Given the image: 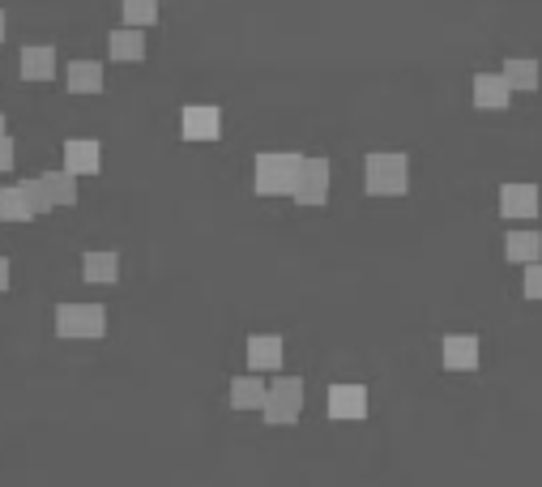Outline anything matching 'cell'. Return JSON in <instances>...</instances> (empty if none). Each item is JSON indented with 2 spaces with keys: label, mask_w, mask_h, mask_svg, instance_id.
<instances>
[{
  "label": "cell",
  "mask_w": 542,
  "mask_h": 487,
  "mask_svg": "<svg viewBox=\"0 0 542 487\" xmlns=\"http://www.w3.org/2000/svg\"><path fill=\"white\" fill-rule=\"evenodd\" d=\"M299 171H304V154L291 150H265L252 163V184H257L261 197H295Z\"/></svg>",
  "instance_id": "1"
},
{
  "label": "cell",
  "mask_w": 542,
  "mask_h": 487,
  "mask_svg": "<svg viewBox=\"0 0 542 487\" xmlns=\"http://www.w3.org/2000/svg\"><path fill=\"white\" fill-rule=\"evenodd\" d=\"M363 188L372 197H402L410 188V159L397 150H380L363 159Z\"/></svg>",
  "instance_id": "2"
},
{
  "label": "cell",
  "mask_w": 542,
  "mask_h": 487,
  "mask_svg": "<svg viewBox=\"0 0 542 487\" xmlns=\"http://www.w3.org/2000/svg\"><path fill=\"white\" fill-rule=\"evenodd\" d=\"M56 338L69 342H99L107 334V308L103 304H56Z\"/></svg>",
  "instance_id": "3"
},
{
  "label": "cell",
  "mask_w": 542,
  "mask_h": 487,
  "mask_svg": "<svg viewBox=\"0 0 542 487\" xmlns=\"http://www.w3.org/2000/svg\"><path fill=\"white\" fill-rule=\"evenodd\" d=\"M261 415H265V423H274V428L295 423L299 415H304V381H299V376H282V381H274Z\"/></svg>",
  "instance_id": "4"
},
{
  "label": "cell",
  "mask_w": 542,
  "mask_h": 487,
  "mask_svg": "<svg viewBox=\"0 0 542 487\" xmlns=\"http://www.w3.org/2000/svg\"><path fill=\"white\" fill-rule=\"evenodd\" d=\"M329 159H304V171H299L295 184V201L299 206H325L329 201Z\"/></svg>",
  "instance_id": "5"
},
{
  "label": "cell",
  "mask_w": 542,
  "mask_h": 487,
  "mask_svg": "<svg viewBox=\"0 0 542 487\" xmlns=\"http://www.w3.org/2000/svg\"><path fill=\"white\" fill-rule=\"evenodd\" d=\"M180 133L184 141H214L222 133V112L214 103H188L180 112Z\"/></svg>",
  "instance_id": "6"
},
{
  "label": "cell",
  "mask_w": 542,
  "mask_h": 487,
  "mask_svg": "<svg viewBox=\"0 0 542 487\" xmlns=\"http://www.w3.org/2000/svg\"><path fill=\"white\" fill-rule=\"evenodd\" d=\"M99 167H103V146L94 137L65 141V171H73V176H99Z\"/></svg>",
  "instance_id": "7"
},
{
  "label": "cell",
  "mask_w": 542,
  "mask_h": 487,
  "mask_svg": "<svg viewBox=\"0 0 542 487\" xmlns=\"http://www.w3.org/2000/svg\"><path fill=\"white\" fill-rule=\"evenodd\" d=\"M82 282H99V287H111L120 282V253L116 248H86L82 253Z\"/></svg>",
  "instance_id": "8"
},
{
  "label": "cell",
  "mask_w": 542,
  "mask_h": 487,
  "mask_svg": "<svg viewBox=\"0 0 542 487\" xmlns=\"http://www.w3.org/2000/svg\"><path fill=\"white\" fill-rule=\"evenodd\" d=\"M329 415L333 419H363L368 415V389L355 385V381H342L329 389Z\"/></svg>",
  "instance_id": "9"
},
{
  "label": "cell",
  "mask_w": 542,
  "mask_h": 487,
  "mask_svg": "<svg viewBox=\"0 0 542 487\" xmlns=\"http://www.w3.org/2000/svg\"><path fill=\"white\" fill-rule=\"evenodd\" d=\"M18 69H22L26 82H52V77H56V47H52V43H30V47H22Z\"/></svg>",
  "instance_id": "10"
},
{
  "label": "cell",
  "mask_w": 542,
  "mask_h": 487,
  "mask_svg": "<svg viewBox=\"0 0 542 487\" xmlns=\"http://www.w3.org/2000/svg\"><path fill=\"white\" fill-rule=\"evenodd\" d=\"M65 86H69V94H103L107 69L99 65V60H69Z\"/></svg>",
  "instance_id": "11"
},
{
  "label": "cell",
  "mask_w": 542,
  "mask_h": 487,
  "mask_svg": "<svg viewBox=\"0 0 542 487\" xmlns=\"http://www.w3.org/2000/svg\"><path fill=\"white\" fill-rule=\"evenodd\" d=\"M508 99H513V86L504 82V73H478L474 77V103L483 112H504Z\"/></svg>",
  "instance_id": "12"
},
{
  "label": "cell",
  "mask_w": 542,
  "mask_h": 487,
  "mask_svg": "<svg viewBox=\"0 0 542 487\" xmlns=\"http://www.w3.org/2000/svg\"><path fill=\"white\" fill-rule=\"evenodd\" d=\"M107 52H111V60H120V65H137V60H146V30H133V26L111 30Z\"/></svg>",
  "instance_id": "13"
},
{
  "label": "cell",
  "mask_w": 542,
  "mask_h": 487,
  "mask_svg": "<svg viewBox=\"0 0 542 487\" xmlns=\"http://www.w3.org/2000/svg\"><path fill=\"white\" fill-rule=\"evenodd\" d=\"M248 368L252 372H274V368H282V338L278 334H252L248 338Z\"/></svg>",
  "instance_id": "14"
},
{
  "label": "cell",
  "mask_w": 542,
  "mask_h": 487,
  "mask_svg": "<svg viewBox=\"0 0 542 487\" xmlns=\"http://www.w3.org/2000/svg\"><path fill=\"white\" fill-rule=\"evenodd\" d=\"M444 368H453V372H474L478 368V338L474 334H449L444 338Z\"/></svg>",
  "instance_id": "15"
},
{
  "label": "cell",
  "mask_w": 542,
  "mask_h": 487,
  "mask_svg": "<svg viewBox=\"0 0 542 487\" xmlns=\"http://www.w3.org/2000/svg\"><path fill=\"white\" fill-rule=\"evenodd\" d=\"M500 214L504 218H534L538 214V188L534 184H504L500 188Z\"/></svg>",
  "instance_id": "16"
},
{
  "label": "cell",
  "mask_w": 542,
  "mask_h": 487,
  "mask_svg": "<svg viewBox=\"0 0 542 487\" xmlns=\"http://www.w3.org/2000/svg\"><path fill=\"white\" fill-rule=\"evenodd\" d=\"M265 398H269V389H265V381L257 372L235 376V381H231V406H235V411H261Z\"/></svg>",
  "instance_id": "17"
},
{
  "label": "cell",
  "mask_w": 542,
  "mask_h": 487,
  "mask_svg": "<svg viewBox=\"0 0 542 487\" xmlns=\"http://www.w3.org/2000/svg\"><path fill=\"white\" fill-rule=\"evenodd\" d=\"M43 184H47V193H52L56 201V210H73L77 206V197H82V184H77L73 171H43Z\"/></svg>",
  "instance_id": "18"
},
{
  "label": "cell",
  "mask_w": 542,
  "mask_h": 487,
  "mask_svg": "<svg viewBox=\"0 0 542 487\" xmlns=\"http://www.w3.org/2000/svg\"><path fill=\"white\" fill-rule=\"evenodd\" d=\"M504 82L513 86V90H538V82H542L538 60H530V56H513V60H504Z\"/></svg>",
  "instance_id": "19"
},
{
  "label": "cell",
  "mask_w": 542,
  "mask_h": 487,
  "mask_svg": "<svg viewBox=\"0 0 542 487\" xmlns=\"http://www.w3.org/2000/svg\"><path fill=\"white\" fill-rule=\"evenodd\" d=\"M120 18H124V26L146 30L163 18V0H120Z\"/></svg>",
  "instance_id": "20"
},
{
  "label": "cell",
  "mask_w": 542,
  "mask_h": 487,
  "mask_svg": "<svg viewBox=\"0 0 542 487\" xmlns=\"http://www.w3.org/2000/svg\"><path fill=\"white\" fill-rule=\"evenodd\" d=\"M0 218H5V223H30V218H39L35 210H30L22 184H5V188H0Z\"/></svg>",
  "instance_id": "21"
},
{
  "label": "cell",
  "mask_w": 542,
  "mask_h": 487,
  "mask_svg": "<svg viewBox=\"0 0 542 487\" xmlns=\"http://www.w3.org/2000/svg\"><path fill=\"white\" fill-rule=\"evenodd\" d=\"M504 253H508V261L538 265V253H542L538 231H513V235H508V240H504Z\"/></svg>",
  "instance_id": "22"
},
{
  "label": "cell",
  "mask_w": 542,
  "mask_h": 487,
  "mask_svg": "<svg viewBox=\"0 0 542 487\" xmlns=\"http://www.w3.org/2000/svg\"><path fill=\"white\" fill-rule=\"evenodd\" d=\"M18 184H22V193H26V201H30V210H35V214L56 210V201H52V193H47L43 176H26V180H18Z\"/></svg>",
  "instance_id": "23"
},
{
  "label": "cell",
  "mask_w": 542,
  "mask_h": 487,
  "mask_svg": "<svg viewBox=\"0 0 542 487\" xmlns=\"http://www.w3.org/2000/svg\"><path fill=\"white\" fill-rule=\"evenodd\" d=\"M525 295H530V300H542V265H530V270H525Z\"/></svg>",
  "instance_id": "24"
},
{
  "label": "cell",
  "mask_w": 542,
  "mask_h": 487,
  "mask_svg": "<svg viewBox=\"0 0 542 487\" xmlns=\"http://www.w3.org/2000/svg\"><path fill=\"white\" fill-rule=\"evenodd\" d=\"M18 163V146H13V137H0V171H9Z\"/></svg>",
  "instance_id": "25"
},
{
  "label": "cell",
  "mask_w": 542,
  "mask_h": 487,
  "mask_svg": "<svg viewBox=\"0 0 542 487\" xmlns=\"http://www.w3.org/2000/svg\"><path fill=\"white\" fill-rule=\"evenodd\" d=\"M9 287H13V265H9V257H0V295Z\"/></svg>",
  "instance_id": "26"
},
{
  "label": "cell",
  "mask_w": 542,
  "mask_h": 487,
  "mask_svg": "<svg viewBox=\"0 0 542 487\" xmlns=\"http://www.w3.org/2000/svg\"><path fill=\"white\" fill-rule=\"evenodd\" d=\"M5 35H9V13L0 9V43H5Z\"/></svg>",
  "instance_id": "27"
},
{
  "label": "cell",
  "mask_w": 542,
  "mask_h": 487,
  "mask_svg": "<svg viewBox=\"0 0 542 487\" xmlns=\"http://www.w3.org/2000/svg\"><path fill=\"white\" fill-rule=\"evenodd\" d=\"M0 137H9V120L5 116H0Z\"/></svg>",
  "instance_id": "28"
}]
</instances>
